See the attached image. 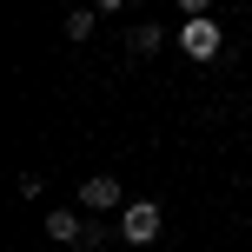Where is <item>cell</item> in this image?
<instances>
[{
    "label": "cell",
    "instance_id": "1",
    "mask_svg": "<svg viewBox=\"0 0 252 252\" xmlns=\"http://www.w3.org/2000/svg\"><path fill=\"white\" fill-rule=\"evenodd\" d=\"M159 232H166L159 199H126V206H120V239H126V246H153Z\"/></svg>",
    "mask_w": 252,
    "mask_h": 252
},
{
    "label": "cell",
    "instance_id": "7",
    "mask_svg": "<svg viewBox=\"0 0 252 252\" xmlns=\"http://www.w3.org/2000/svg\"><path fill=\"white\" fill-rule=\"evenodd\" d=\"M93 7H100V13H120V7H126V0H93Z\"/></svg>",
    "mask_w": 252,
    "mask_h": 252
},
{
    "label": "cell",
    "instance_id": "3",
    "mask_svg": "<svg viewBox=\"0 0 252 252\" xmlns=\"http://www.w3.org/2000/svg\"><path fill=\"white\" fill-rule=\"evenodd\" d=\"M80 206L100 219V213H113V206H126V192H120V179H113V173H100V179H87V186H80Z\"/></svg>",
    "mask_w": 252,
    "mask_h": 252
},
{
    "label": "cell",
    "instance_id": "4",
    "mask_svg": "<svg viewBox=\"0 0 252 252\" xmlns=\"http://www.w3.org/2000/svg\"><path fill=\"white\" fill-rule=\"evenodd\" d=\"M159 47H166V33H159V27H153V20L126 33V53H133V60H153V53H159Z\"/></svg>",
    "mask_w": 252,
    "mask_h": 252
},
{
    "label": "cell",
    "instance_id": "5",
    "mask_svg": "<svg viewBox=\"0 0 252 252\" xmlns=\"http://www.w3.org/2000/svg\"><path fill=\"white\" fill-rule=\"evenodd\" d=\"M66 40H93V13H66Z\"/></svg>",
    "mask_w": 252,
    "mask_h": 252
},
{
    "label": "cell",
    "instance_id": "2",
    "mask_svg": "<svg viewBox=\"0 0 252 252\" xmlns=\"http://www.w3.org/2000/svg\"><path fill=\"white\" fill-rule=\"evenodd\" d=\"M219 47H226V33H219L213 27V13H199V20H179V53H186V60H219Z\"/></svg>",
    "mask_w": 252,
    "mask_h": 252
},
{
    "label": "cell",
    "instance_id": "6",
    "mask_svg": "<svg viewBox=\"0 0 252 252\" xmlns=\"http://www.w3.org/2000/svg\"><path fill=\"white\" fill-rule=\"evenodd\" d=\"M179 13H186V20H199V13H213V0H179Z\"/></svg>",
    "mask_w": 252,
    "mask_h": 252
}]
</instances>
